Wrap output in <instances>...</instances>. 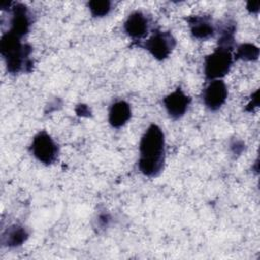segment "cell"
I'll list each match as a JSON object with an SVG mask.
<instances>
[{
    "label": "cell",
    "mask_w": 260,
    "mask_h": 260,
    "mask_svg": "<svg viewBox=\"0 0 260 260\" xmlns=\"http://www.w3.org/2000/svg\"><path fill=\"white\" fill-rule=\"evenodd\" d=\"M87 7L93 17H105L112 10V2L109 0H92L87 2Z\"/></svg>",
    "instance_id": "14"
},
{
    "label": "cell",
    "mask_w": 260,
    "mask_h": 260,
    "mask_svg": "<svg viewBox=\"0 0 260 260\" xmlns=\"http://www.w3.org/2000/svg\"><path fill=\"white\" fill-rule=\"evenodd\" d=\"M131 116L132 111L129 103L124 100H119L111 105L109 109L108 121L113 128L119 129L128 123Z\"/></svg>",
    "instance_id": "11"
},
{
    "label": "cell",
    "mask_w": 260,
    "mask_h": 260,
    "mask_svg": "<svg viewBox=\"0 0 260 260\" xmlns=\"http://www.w3.org/2000/svg\"><path fill=\"white\" fill-rule=\"evenodd\" d=\"M245 148V143L242 140L235 139L231 143V149L234 154H241Z\"/></svg>",
    "instance_id": "15"
},
{
    "label": "cell",
    "mask_w": 260,
    "mask_h": 260,
    "mask_svg": "<svg viewBox=\"0 0 260 260\" xmlns=\"http://www.w3.org/2000/svg\"><path fill=\"white\" fill-rule=\"evenodd\" d=\"M259 6H260V2L256 1V2H248L247 3V10L250 13H258L259 11Z\"/></svg>",
    "instance_id": "17"
},
{
    "label": "cell",
    "mask_w": 260,
    "mask_h": 260,
    "mask_svg": "<svg viewBox=\"0 0 260 260\" xmlns=\"http://www.w3.org/2000/svg\"><path fill=\"white\" fill-rule=\"evenodd\" d=\"M31 155L46 166L54 164L59 154V146L52 136L45 130L38 132L29 145Z\"/></svg>",
    "instance_id": "5"
},
{
    "label": "cell",
    "mask_w": 260,
    "mask_h": 260,
    "mask_svg": "<svg viewBox=\"0 0 260 260\" xmlns=\"http://www.w3.org/2000/svg\"><path fill=\"white\" fill-rule=\"evenodd\" d=\"M27 230L20 224H12L2 234V244L9 248L21 246L28 238Z\"/></svg>",
    "instance_id": "12"
},
{
    "label": "cell",
    "mask_w": 260,
    "mask_h": 260,
    "mask_svg": "<svg viewBox=\"0 0 260 260\" xmlns=\"http://www.w3.org/2000/svg\"><path fill=\"white\" fill-rule=\"evenodd\" d=\"M21 40V37L9 30L4 32L0 40V53L7 71L11 74L30 72L32 69V60L30 59L32 49Z\"/></svg>",
    "instance_id": "2"
},
{
    "label": "cell",
    "mask_w": 260,
    "mask_h": 260,
    "mask_svg": "<svg viewBox=\"0 0 260 260\" xmlns=\"http://www.w3.org/2000/svg\"><path fill=\"white\" fill-rule=\"evenodd\" d=\"M110 219H111L110 215H109L107 212H103V213H100V214L98 215V219H96V221H98V224H99V226H100V228L105 229L106 226H108V225H109Z\"/></svg>",
    "instance_id": "16"
},
{
    "label": "cell",
    "mask_w": 260,
    "mask_h": 260,
    "mask_svg": "<svg viewBox=\"0 0 260 260\" xmlns=\"http://www.w3.org/2000/svg\"><path fill=\"white\" fill-rule=\"evenodd\" d=\"M9 31L23 38L29 31L32 17L29 9L22 3H12Z\"/></svg>",
    "instance_id": "9"
},
{
    "label": "cell",
    "mask_w": 260,
    "mask_h": 260,
    "mask_svg": "<svg viewBox=\"0 0 260 260\" xmlns=\"http://www.w3.org/2000/svg\"><path fill=\"white\" fill-rule=\"evenodd\" d=\"M234 61H257L259 58V48L251 43H243L236 47V52L233 55Z\"/></svg>",
    "instance_id": "13"
},
{
    "label": "cell",
    "mask_w": 260,
    "mask_h": 260,
    "mask_svg": "<svg viewBox=\"0 0 260 260\" xmlns=\"http://www.w3.org/2000/svg\"><path fill=\"white\" fill-rule=\"evenodd\" d=\"M229 90L222 79L210 80L202 91V102L209 111L219 110L228 99Z\"/></svg>",
    "instance_id": "6"
},
{
    "label": "cell",
    "mask_w": 260,
    "mask_h": 260,
    "mask_svg": "<svg viewBox=\"0 0 260 260\" xmlns=\"http://www.w3.org/2000/svg\"><path fill=\"white\" fill-rule=\"evenodd\" d=\"M165 160L166 140L164 131L156 124H151L139 142L138 169L143 176L155 178L162 172Z\"/></svg>",
    "instance_id": "1"
},
{
    "label": "cell",
    "mask_w": 260,
    "mask_h": 260,
    "mask_svg": "<svg viewBox=\"0 0 260 260\" xmlns=\"http://www.w3.org/2000/svg\"><path fill=\"white\" fill-rule=\"evenodd\" d=\"M124 32L133 41L145 38L150 29V19L141 10L131 12L123 23Z\"/></svg>",
    "instance_id": "7"
},
{
    "label": "cell",
    "mask_w": 260,
    "mask_h": 260,
    "mask_svg": "<svg viewBox=\"0 0 260 260\" xmlns=\"http://www.w3.org/2000/svg\"><path fill=\"white\" fill-rule=\"evenodd\" d=\"M232 50L217 46L215 50L204 59L203 73L207 80L221 79L231 70L234 56Z\"/></svg>",
    "instance_id": "3"
},
{
    "label": "cell",
    "mask_w": 260,
    "mask_h": 260,
    "mask_svg": "<svg viewBox=\"0 0 260 260\" xmlns=\"http://www.w3.org/2000/svg\"><path fill=\"white\" fill-rule=\"evenodd\" d=\"M191 36L200 41L208 40L217 31V28L211 18L208 15H190L186 17Z\"/></svg>",
    "instance_id": "10"
},
{
    "label": "cell",
    "mask_w": 260,
    "mask_h": 260,
    "mask_svg": "<svg viewBox=\"0 0 260 260\" xmlns=\"http://www.w3.org/2000/svg\"><path fill=\"white\" fill-rule=\"evenodd\" d=\"M190 104L191 98L187 95L181 87H177L162 99V105L168 115L174 120L182 118L188 111Z\"/></svg>",
    "instance_id": "8"
},
{
    "label": "cell",
    "mask_w": 260,
    "mask_h": 260,
    "mask_svg": "<svg viewBox=\"0 0 260 260\" xmlns=\"http://www.w3.org/2000/svg\"><path fill=\"white\" fill-rule=\"evenodd\" d=\"M176 45L177 41L173 34L169 30L159 28L154 29L147 40L138 44L139 47L146 50L157 61L168 59L173 53Z\"/></svg>",
    "instance_id": "4"
}]
</instances>
